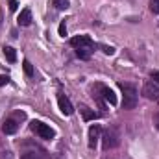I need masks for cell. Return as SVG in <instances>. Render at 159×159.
I'll list each match as a JSON object with an SVG mask.
<instances>
[{
  "label": "cell",
  "mask_w": 159,
  "mask_h": 159,
  "mask_svg": "<svg viewBox=\"0 0 159 159\" xmlns=\"http://www.w3.org/2000/svg\"><path fill=\"white\" fill-rule=\"evenodd\" d=\"M150 11L159 13V0H150Z\"/></svg>",
  "instance_id": "cell-17"
},
{
  "label": "cell",
  "mask_w": 159,
  "mask_h": 159,
  "mask_svg": "<svg viewBox=\"0 0 159 159\" xmlns=\"http://www.w3.org/2000/svg\"><path fill=\"white\" fill-rule=\"evenodd\" d=\"M24 72H26V76H34V67H32V63L28 61V59H24Z\"/></svg>",
  "instance_id": "cell-15"
},
{
  "label": "cell",
  "mask_w": 159,
  "mask_h": 159,
  "mask_svg": "<svg viewBox=\"0 0 159 159\" xmlns=\"http://www.w3.org/2000/svg\"><path fill=\"white\" fill-rule=\"evenodd\" d=\"M17 129H19V124H17V120L15 119L4 120V124H2V131H4L6 135H13Z\"/></svg>",
  "instance_id": "cell-11"
},
{
  "label": "cell",
  "mask_w": 159,
  "mask_h": 159,
  "mask_svg": "<svg viewBox=\"0 0 159 159\" xmlns=\"http://www.w3.org/2000/svg\"><path fill=\"white\" fill-rule=\"evenodd\" d=\"M70 46L76 48V56L80 59H83V61L91 59V56H93V52L96 48V44L91 41L89 35H76V37H72L70 39Z\"/></svg>",
  "instance_id": "cell-1"
},
{
  "label": "cell",
  "mask_w": 159,
  "mask_h": 159,
  "mask_svg": "<svg viewBox=\"0 0 159 159\" xmlns=\"http://www.w3.org/2000/svg\"><path fill=\"white\" fill-rule=\"evenodd\" d=\"M7 4H9V9H11V11H17V7H19L17 0H7Z\"/></svg>",
  "instance_id": "cell-21"
},
{
  "label": "cell",
  "mask_w": 159,
  "mask_h": 159,
  "mask_svg": "<svg viewBox=\"0 0 159 159\" xmlns=\"http://www.w3.org/2000/svg\"><path fill=\"white\" fill-rule=\"evenodd\" d=\"M59 35H61V37H65V35H67V26H65V22H61V24H59Z\"/></svg>",
  "instance_id": "cell-20"
},
{
  "label": "cell",
  "mask_w": 159,
  "mask_h": 159,
  "mask_svg": "<svg viewBox=\"0 0 159 159\" xmlns=\"http://www.w3.org/2000/svg\"><path fill=\"white\" fill-rule=\"evenodd\" d=\"M156 126H157V128H159V113H157V115H156Z\"/></svg>",
  "instance_id": "cell-22"
},
{
  "label": "cell",
  "mask_w": 159,
  "mask_h": 159,
  "mask_svg": "<svg viewBox=\"0 0 159 159\" xmlns=\"http://www.w3.org/2000/svg\"><path fill=\"white\" fill-rule=\"evenodd\" d=\"M102 139H104V148H106V150L119 146V143H120V135L115 128H107V129L104 131V137H102Z\"/></svg>",
  "instance_id": "cell-5"
},
{
  "label": "cell",
  "mask_w": 159,
  "mask_h": 159,
  "mask_svg": "<svg viewBox=\"0 0 159 159\" xmlns=\"http://www.w3.org/2000/svg\"><path fill=\"white\" fill-rule=\"evenodd\" d=\"M17 24H19V26H30V24H32V9H30V7H24V9L20 11V15H19V19H17Z\"/></svg>",
  "instance_id": "cell-10"
},
{
  "label": "cell",
  "mask_w": 159,
  "mask_h": 159,
  "mask_svg": "<svg viewBox=\"0 0 159 159\" xmlns=\"http://www.w3.org/2000/svg\"><path fill=\"white\" fill-rule=\"evenodd\" d=\"M100 48L104 50V54H106V56H113V54H115V48H113V46H107V44H100Z\"/></svg>",
  "instance_id": "cell-16"
},
{
  "label": "cell",
  "mask_w": 159,
  "mask_h": 159,
  "mask_svg": "<svg viewBox=\"0 0 159 159\" xmlns=\"http://www.w3.org/2000/svg\"><path fill=\"white\" fill-rule=\"evenodd\" d=\"M52 2H54V6L57 9H69V6H70L69 0H52Z\"/></svg>",
  "instance_id": "cell-14"
},
{
  "label": "cell",
  "mask_w": 159,
  "mask_h": 159,
  "mask_svg": "<svg viewBox=\"0 0 159 159\" xmlns=\"http://www.w3.org/2000/svg\"><path fill=\"white\" fill-rule=\"evenodd\" d=\"M96 89L102 93V98H104L106 102H109L111 106H117V96H115L113 89H109V87H106V85H102V83H96Z\"/></svg>",
  "instance_id": "cell-8"
},
{
  "label": "cell",
  "mask_w": 159,
  "mask_h": 159,
  "mask_svg": "<svg viewBox=\"0 0 159 159\" xmlns=\"http://www.w3.org/2000/svg\"><path fill=\"white\" fill-rule=\"evenodd\" d=\"M80 111L83 113V120H94V119H98V113L91 111L87 106H81V107H80Z\"/></svg>",
  "instance_id": "cell-13"
},
{
  "label": "cell",
  "mask_w": 159,
  "mask_h": 159,
  "mask_svg": "<svg viewBox=\"0 0 159 159\" xmlns=\"http://www.w3.org/2000/svg\"><path fill=\"white\" fill-rule=\"evenodd\" d=\"M100 133H102L100 124H93V126L89 128V148H91V150L96 148V143H98V139H100Z\"/></svg>",
  "instance_id": "cell-9"
},
{
  "label": "cell",
  "mask_w": 159,
  "mask_h": 159,
  "mask_svg": "<svg viewBox=\"0 0 159 159\" xmlns=\"http://www.w3.org/2000/svg\"><path fill=\"white\" fill-rule=\"evenodd\" d=\"M57 104H59V109H61L63 115L70 117V115L74 113V106L70 104V100H69L65 94H57Z\"/></svg>",
  "instance_id": "cell-7"
},
{
  "label": "cell",
  "mask_w": 159,
  "mask_h": 159,
  "mask_svg": "<svg viewBox=\"0 0 159 159\" xmlns=\"http://www.w3.org/2000/svg\"><path fill=\"white\" fill-rule=\"evenodd\" d=\"M150 78H152V81H154L156 85H159V70H154V72L150 74Z\"/></svg>",
  "instance_id": "cell-18"
},
{
  "label": "cell",
  "mask_w": 159,
  "mask_h": 159,
  "mask_svg": "<svg viewBox=\"0 0 159 159\" xmlns=\"http://www.w3.org/2000/svg\"><path fill=\"white\" fill-rule=\"evenodd\" d=\"M143 94H144L148 100L159 102V85H156L154 81H148V83H144V87H143Z\"/></svg>",
  "instance_id": "cell-6"
},
{
  "label": "cell",
  "mask_w": 159,
  "mask_h": 159,
  "mask_svg": "<svg viewBox=\"0 0 159 159\" xmlns=\"http://www.w3.org/2000/svg\"><path fill=\"white\" fill-rule=\"evenodd\" d=\"M56 159H63V157H56Z\"/></svg>",
  "instance_id": "cell-24"
},
{
  "label": "cell",
  "mask_w": 159,
  "mask_h": 159,
  "mask_svg": "<svg viewBox=\"0 0 159 159\" xmlns=\"http://www.w3.org/2000/svg\"><path fill=\"white\" fill-rule=\"evenodd\" d=\"M0 26H2V11H0Z\"/></svg>",
  "instance_id": "cell-23"
},
{
  "label": "cell",
  "mask_w": 159,
  "mask_h": 159,
  "mask_svg": "<svg viewBox=\"0 0 159 159\" xmlns=\"http://www.w3.org/2000/svg\"><path fill=\"white\" fill-rule=\"evenodd\" d=\"M30 129L39 137V139H46V141H52L54 137H56V131L48 126V124H44V122H41V120H34L32 124H30Z\"/></svg>",
  "instance_id": "cell-3"
},
{
  "label": "cell",
  "mask_w": 159,
  "mask_h": 159,
  "mask_svg": "<svg viewBox=\"0 0 159 159\" xmlns=\"http://www.w3.org/2000/svg\"><path fill=\"white\" fill-rule=\"evenodd\" d=\"M20 159H50V156L37 144H26V148L20 152Z\"/></svg>",
  "instance_id": "cell-4"
},
{
  "label": "cell",
  "mask_w": 159,
  "mask_h": 159,
  "mask_svg": "<svg viewBox=\"0 0 159 159\" xmlns=\"http://www.w3.org/2000/svg\"><path fill=\"white\" fill-rule=\"evenodd\" d=\"M4 56H6V59H7L9 63H15V61H17V52H15V48H11V46H4Z\"/></svg>",
  "instance_id": "cell-12"
},
{
  "label": "cell",
  "mask_w": 159,
  "mask_h": 159,
  "mask_svg": "<svg viewBox=\"0 0 159 159\" xmlns=\"http://www.w3.org/2000/svg\"><path fill=\"white\" fill-rule=\"evenodd\" d=\"M7 83H9V76L0 74V87H2V85H7Z\"/></svg>",
  "instance_id": "cell-19"
},
{
  "label": "cell",
  "mask_w": 159,
  "mask_h": 159,
  "mask_svg": "<svg viewBox=\"0 0 159 159\" xmlns=\"http://www.w3.org/2000/svg\"><path fill=\"white\" fill-rule=\"evenodd\" d=\"M119 87L122 91V106H124V109H133L137 106V100H139L137 87L131 85V83H119Z\"/></svg>",
  "instance_id": "cell-2"
}]
</instances>
